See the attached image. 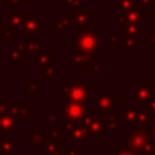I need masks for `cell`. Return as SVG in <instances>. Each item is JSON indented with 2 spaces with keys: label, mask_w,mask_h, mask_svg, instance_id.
Returning <instances> with one entry per match:
<instances>
[{
  "label": "cell",
  "mask_w": 155,
  "mask_h": 155,
  "mask_svg": "<svg viewBox=\"0 0 155 155\" xmlns=\"http://www.w3.org/2000/svg\"><path fill=\"white\" fill-rule=\"evenodd\" d=\"M61 88L64 93V102L86 104L90 98H93L94 94V87L86 82H70L67 79H63Z\"/></svg>",
  "instance_id": "1"
},
{
  "label": "cell",
  "mask_w": 155,
  "mask_h": 155,
  "mask_svg": "<svg viewBox=\"0 0 155 155\" xmlns=\"http://www.w3.org/2000/svg\"><path fill=\"white\" fill-rule=\"evenodd\" d=\"M99 34L94 30H87L76 35V48L90 56H95L99 52Z\"/></svg>",
  "instance_id": "2"
},
{
  "label": "cell",
  "mask_w": 155,
  "mask_h": 155,
  "mask_svg": "<svg viewBox=\"0 0 155 155\" xmlns=\"http://www.w3.org/2000/svg\"><path fill=\"white\" fill-rule=\"evenodd\" d=\"M87 112V105L82 102H64L63 107V123L64 124H79L83 116Z\"/></svg>",
  "instance_id": "3"
},
{
  "label": "cell",
  "mask_w": 155,
  "mask_h": 155,
  "mask_svg": "<svg viewBox=\"0 0 155 155\" xmlns=\"http://www.w3.org/2000/svg\"><path fill=\"white\" fill-rule=\"evenodd\" d=\"M93 98L95 101V105H94V110L101 113V116L107 114V113L112 112H117L118 110V99L114 98L110 93H94Z\"/></svg>",
  "instance_id": "4"
},
{
  "label": "cell",
  "mask_w": 155,
  "mask_h": 155,
  "mask_svg": "<svg viewBox=\"0 0 155 155\" xmlns=\"http://www.w3.org/2000/svg\"><path fill=\"white\" fill-rule=\"evenodd\" d=\"M22 30L26 33L27 35H34L38 31H42L44 30V19L40 18L35 12H29L26 16V21H25Z\"/></svg>",
  "instance_id": "5"
},
{
  "label": "cell",
  "mask_w": 155,
  "mask_h": 155,
  "mask_svg": "<svg viewBox=\"0 0 155 155\" xmlns=\"http://www.w3.org/2000/svg\"><path fill=\"white\" fill-rule=\"evenodd\" d=\"M94 23V14L91 11H82L79 14H75L72 19V25L75 26L76 34H82V33L87 31V27Z\"/></svg>",
  "instance_id": "6"
},
{
  "label": "cell",
  "mask_w": 155,
  "mask_h": 155,
  "mask_svg": "<svg viewBox=\"0 0 155 155\" xmlns=\"http://www.w3.org/2000/svg\"><path fill=\"white\" fill-rule=\"evenodd\" d=\"M31 57L40 68H56L57 65V57L54 54H51L49 49H41L35 54H33Z\"/></svg>",
  "instance_id": "7"
},
{
  "label": "cell",
  "mask_w": 155,
  "mask_h": 155,
  "mask_svg": "<svg viewBox=\"0 0 155 155\" xmlns=\"http://www.w3.org/2000/svg\"><path fill=\"white\" fill-rule=\"evenodd\" d=\"M155 94V87L154 86H147V87H136V86H131V88H129V97H131L132 99H136V101H139L140 104H144V102H147L148 99H151L154 97Z\"/></svg>",
  "instance_id": "8"
},
{
  "label": "cell",
  "mask_w": 155,
  "mask_h": 155,
  "mask_svg": "<svg viewBox=\"0 0 155 155\" xmlns=\"http://www.w3.org/2000/svg\"><path fill=\"white\" fill-rule=\"evenodd\" d=\"M94 60V56H90V54H86L83 52H80L79 49H75L74 53L71 54L70 57V61H68V67L70 68H75V67H82V68H86L87 64L90 61Z\"/></svg>",
  "instance_id": "9"
},
{
  "label": "cell",
  "mask_w": 155,
  "mask_h": 155,
  "mask_svg": "<svg viewBox=\"0 0 155 155\" xmlns=\"http://www.w3.org/2000/svg\"><path fill=\"white\" fill-rule=\"evenodd\" d=\"M19 41H21V46L23 48V51L26 54L29 53L33 56V54H35L38 51L42 49L41 42L35 37H22Z\"/></svg>",
  "instance_id": "10"
},
{
  "label": "cell",
  "mask_w": 155,
  "mask_h": 155,
  "mask_svg": "<svg viewBox=\"0 0 155 155\" xmlns=\"http://www.w3.org/2000/svg\"><path fill=\"white\" fill-rule=\"evenodd\" d=\"M105 128H106V124H105L104 117H97L88 125L87 132L90 135H94V136H99V135H105Z\"/></svg>",
  "instance_id": "11"
},
{
  "label": "cell",
  "mask_w": 155,
  "mask_h": 155,
  "mask_svg": "<svg viewBox=\"0 0 155 155\" xmlns=\"http://www.w3.org/2000/svg\"><path fill=\"white\" fill-rule=\"evenodd\" d=\"M137 116H139V110L135 106H131V105H125L123 112H120V117H124V120L127 123H129L131 125L136 123Z\"/></svg>",
  "instance_id": "12"
},
{
  "label": "cell",
  "mask_w": 155,
  "mask_h": 155,
  "mask_svg": "<svg viewBox=\"0 0 155 155\" xmlns=\"http://www.w3.org/2000/svg\"><path fill=\"white\" fill-rule=\"evenodd\" d=\"M27 14L25 12H10L8 14V26L15 27V29H22L25 21H26Z\"/></svg>",
  "instance_id": "13"
},
{
  "label": "cell",
  "mask_w": 155,
  "mask_h": 155,
  "mask_svg": "<svg viewBox=\"0 0 155 155\" xmlns=\"http://www.w3.org/2000/svg\"><path fill=\"white\" fill-rule=\"evenodd\" d=\"M124 34H125V37L140 38L144 35V33L142 30V26H139V25H127V26H124Z\"/></svg>",
  "instance_id": "14"
},
{
  "label": "cell",
  "mask_w": 155,
  "mask_h": 155,
  "mask_svg": "<svg viewBox=\"0 0 155 155\" xmlns=\"http://www.w3.org/2000/svg\"><path fill=\"white\" fill-rule=\"evenodd\" d=\"M125 18H127V25H143V15L140 12H137L136 10L125 12Z\"/></svg>",
  "instance_id": "15"
},
{
  "label": "cell",
  "mask_w": 155,
  "mask_h": 155,
  "mask_svg": "<svg viewBox=\"0 0 155 155\" xmlns=\"http://www.w3.org/2000/svg\"><path fill=\"white\" fill-rule=\"evenodd\" d=\"M8 57H10V60H12V61H23L25 57H26V53H25L23 48H22L21 45H15L11 49L10 53H8Z\"/></svg>",
  "instance_id": "16"
},
{
  "label": "cell",
  "mask_w": 155,
  "mask_h": 155,
  "mask_svg": "<svg viewBox=\"0 0 155 155\" xmlns=\"http://www.w3.org/2000/svg\"><path fill=\"white\" fill-rule=\"evenodd\" d=\"M71 25H72V19L70 18V14L67 11H64L61 14V19H59L54 23V26H56V30H67Z\"/></svg>",
  "instance_id": "17"
},
{
  "label": "cell",
  "mask_w": 155,
  "mask_h": 155,
  "mask_svg": "<svg viewBox=\"0 0 155 155\" xmlns=\"http://www.w3.org/2000/svg\"><path fill=\"white\" fill-rule=\"evenodd\" d=\"M136 8L135 0H118V12H129Z\"/></svg>",
  "instance_id": "18"
},
{
  "label": "cell",
  "mask_w": 155,
  "mask_h": 155,
  "mask_svg": "<svg viewBox=\"0 0 155 155\" xmlns=\"http://www.w3.org/2000/svg\"><path fill=\"white\" fill-rule=\"evenodd\" d=\"M143 112H146L150 117L155 118V97H153L151 99H148L147 102L143 104Z\"/></svg>",
  "instance_id": "19"
},
{
  "label": "cell",
  "mask_w": 155,
  "mask_h": 155,
  "mask_svg": "<svg viewBox=\"0 0 155 155\" xmlns=\"http://www.w3.org/2000/svg\"><path fill=\"white\" fill-rule=\"evenodd\" d=\"M94 118H95V116H94V112H86V114L83 116L82 121H80L79 124H80L82 127H84L86 129H87L88 125H90V124L94 121Z\"/></svg>",
  "instance_id": "20"
},
{
  "label": "cell",
  "mask_w": 155,
  "mask_h": 155,
  "mask_svg": "<svg viewBox=\"0 0 155 155\" xmlns=\"http://www.w3.org/2000/svg\"><path fill=\"white\" fill-rule=\"evenodd\" d=\"M87 72L90 74V75H98L99 74V70H101V64H99V61H90L87 64Z\"/></svg>",
  "instance_id": "21"
},
{
  "label": "cell",
  "mask_w": 155,
  "mask_h": 155,
  "mask_svg": "<svg viewBox=\"0 0 155 155\" xmlns=\"http://www.w3.org/2000/svg\"><path fill=\"white\" fill-rule=\"evenodd\" d=\"M44 79L45 80H56L57 79V74H56V68H45V71H44Z\"/></svg>",
  "instance_id": "22"
},
{
  "label": "cell",
  "mask_w": 155,
  "mask_h": 155,
  "mask_svg": "<svg viewBox=\"0 0 155 155\" xmlns=\"http://www.w3.org/2000/svg\"><path fill=\"white\" fill-rule=\"evenodd\" d=\"M124 46H125L127 49H136L137 48V38L124 37Z\"/></svg>",
  "instance_id": "23"
},
{
  "label": "cell",
  "mask_w": 155,
  "mask_h": 155,
  "mask_svg": "<svg viewBox=\"0 0 155 155\" xmlns=\"http://www.w3.org/2000/svg\"><path fill=\"white\" fill-rule=\"evenodd\" d=\"M105 41H106V44H113V42H117L118 41V31L117 30H113L112 34L107 35L106 38H105Z\"/></svg>",
  "instance_id": "24"
},
{
  "label": "cell",
  "mask_w": 155,
  "mask_h": 155,
  "mask_svg": "<svg viewBox=\"0 0 155 155\" xmlns=\"http://www.w3.org/2000/svg\"><path fill=\"white\" fill-rule=\"evenodd\" d=\"M26 87L30 93H37L38 91V84L34 80H26Z\"/></svg>",
  "instance_id": "25"
},
{
  "label": "cell",
  "mask_w": 155,
  "mask_h": 155,
  "mask_svg": "<svg viewBox=\"0 0 155 155\" xmlns=\"http://www.w3.org/2000/svg\"><path fill=\"white\" fill-rule=\"evenodd\" d=\"M136 4L144 7H151V5H155V0H136Z\"/></svg>",
  "instance_id": "26"
},
{
  "label": "cell",
  "mask_w": 155,
  "mask_h": 155,
  "mask_svg": "<svg viewBox=\"0 0 155 155\" xmlns=\"http://www.w3.org/2000/svg\"><path fill=\"white\" fill-rule=\"evenodd\" d=\"M148 37H150V42H148V48L151 49V51H154L155 49V30L148 33Z\"/></svg>",
  "instance_id": "27"
},
{
  "label": "cell",
  "mask_w": 155,
  "mask_h": 155,
  "mask_svg": "<svg viewBox=\"0 0 155 155\" xmlns=\"http://www.w3.org/2000/svg\"><path fill=\"white\" fill-rule=\"evenodd\" d=\"M64 4L67 7H78V5H82V0H64Z\"/></svg>",
  "instance_id": "28"
},
{
  "label": "cell",
  "mask_w": 155,
  "mask_h": 155,
  "mask_svg": "<svg viewBox=\"0 0 155 155\" xmlns=\"http://www.w3.org/2000/svg\"><path fill=\"white\" fill-rule=\"evenodd\" d=\"M118 22H120L121 26H127V18L124 12H118Z\"/></svg>",
  "instance_id": "29"
},
{
  "label": "cell",
  "mask_w": 155,
  "mask_h": 155,
  "mask_svg": "<svg viewBox=\"0 0 155 155\" xmlns=\"http://www.w3.org/2000/svg\"><path fill=\"white\" fill-rule=\"evenodd\" d=\"M10 5H25V0H7Z\"/></svg>",
  "instance_id": "30"
},
{
  "label": "cell",
  "mask_w": 155,
  "mask_h": 155,
  "mask_svg": "<svg viewBox=\"0 0 155 155\" xmlns=\"http://www.w3.org/2000/svg\"><path fill=\"white\" fill-rule=\"evenodd\" d=\"M57 121V114L56 113H52L48 118H45V123H56Z\"/></svg>",
  "instance_id": "31"
},
{
  "label": "cell",
  "mask_w": 155,
  "mask_h": 155,
  "mask_svg": "<svg viewBox=\"0 0 155 155\" xmlns=\"http://www.w3.org/2000/svg\"><path fill=\"white\" fill-rule=\"evenodd\" d=\"M30 110H31V106H29V105H27L26 107H23V109H22V116H25V117H27V116H29V113H30Z\"/></svg>",
  "instance_id": "32"
},
{
  "label": "cell",
  "mask_w": 155,
  "mask_h": 155,
  "mask_svg": "<svg viewBox=\"0 0 155 155\" xmlns=\"http://www.w3.org/2000/svg\"><path fill=\"white\" fill-rule=\"evenodd\" d=\"M4 35H5V38H7L8 42H12V33L7 31V33H4Z\"/></svg>",
  "instance_id": "33"
},
{
  "label": "cell",
  "mask_w": 155,
  "mask_h": 155,
  "mask_svg": "<svg viewBox=\"0 0 155 155\" xmlns=\"http://www.w3.org/2000/svg\"><path fill=\"white\" fill-rule=\"evenodd\" d=\"M150 134H151V136H153V139L155 140V124L150 128Z\"/></svg>",
  "instance_id": "34"
},
{
  "label": "cell",
  "mask_w": 155,
  "mask_h": 155,
  "mask_svg": "<svg viewBox=\"0 0 155 155\" xmlns=\"http://www.w3.org/2000/svg\"><path fill=\"white\" fill-rule=\"evenodd\" d=\"M82 12V5H78V7H75V14H79Z\"/></svg>",
  "instance_id": "35"
},
{
  "label": "cell",
  "mask_w": 155,
  "mask_h": 155,
  "mask_svg": "<svg viewBox=\"0 0 155 155\" xmlns=\"http://www.w3.org/2000/svg\"><path fill=\"white\" fill-rule=\"evenodd\" d=\"M51 30L52 31H56V26H54V25H51Z\"/></svg>",
  "instance_id": "36"
}]
</instances>
